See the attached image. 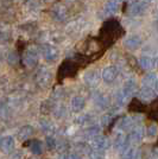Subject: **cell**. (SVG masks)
<instances>
[{
    "mask_svg": "<svg viewBox=\"0 0 158 159\" xmlns=\"http://www.w3.org/2000/svg\"><path fill=\"white\" fill-rule=\"evenodd\" d=\"M53 16L57 20H63L67 17V11L63 6H58L53 10Z\"/></svg>",
    "mask_w": 158,
    "mask_h": 159,
    "instance_id": "6",
    "label": "cell"
},
{
    "mask_svg": "<svg viewBox=\"0 0 158 159\" xmlns=\"http://www.w3.org/2000/svg\"><path fill=\"white\" fill-rule=\"evenodd\" d=\"M117 76V69L114 66H108L104 71V79L106 81H112L114 77Z\"/></svg>",
    "mask_w": 158,
    "mask_h": 159,
    "instance_id": "5",
    "label": "cell"
},
{
    "mask_svg": "<svg viewBox=\"0 0 158 159\" xmlns=\"http://www.w3.org/2000/svg\"><path fill=\"white\" fill-rule=\"evenodd\" d=\"M140 64L144 66V68H152L153 66V60L149 58V57H144L140 60Z\"/></svg>",
    "mask_w": 158,
    "mask_h": 159,
    "instance_id": "7",
    "label": "cell"
},
{
    "mask_svg": "<svg viewBox=\"0 0 158 159\" xmlns=\"http://www.w3.org/2000/svg\"><path fill=\"white\" fill-rule=\"evenodd\" d=\"M140 44V38L137 37V36H133V37H130L128 39H126L125 42V45L128 49H136V48L139 47Z\"/></svg>",
    "mask_w": 158,
    "mask_h": 159,
    "instance_id": "4",
    "label": "cell"
},
{
    "mask_svg": "<svg viewBox=\"0 0 158 159\" xmlns=\"http://www.w3.org/2000/svg\"><path fill=\"white\" fill-rule=\"evenodd\" d=\"M118 6H119V4H118V1H117V0H109V1L105 5L104 12H105L107 16H111V14L117 12Z\"/></svg>",
    "mask_w": 158,
    "mask_h": 159,
    "instance_id": "2",
    "label": "cell"
},
{
    "mask_svg": "<svg viewBox=\"0 0 158 159\" xmlns=\"http://www.w3.org/2000/svg\"><path fill=\"white\" fill-rule=\"evenodd\" d=\"M43 53H44V56L48 60H55L57 57V55H58V51L53 47H44Z\"/></svg>",
    "mask_w": 158,
    "mask_h": 159,
    "instance_id": "3",
    "label": "cell"
},
{
    "mask_svg": "<svg viewBox=\"0 0 158 159\" xmlns=\"http://www.w3.org/2000/svg\"><path fill=\"white\" fill-rule=\"evenodd\" d=\"M143 1H151V0H143Z\"/></svg>",
    "mask_w": 158,
    "mask_h": 159,
    "instance_id": "8",
    "label": "cell"
},
{
    "mask_svg": "<svg viewBox=\"0 0 158 159\" xmlns=\"http://www.w3.org/2000/svg\"><path fill=\"white\" fill-rule=\"evenodd\" d=\"M147 11V5L145 4L144 1H137L133 2L132 5L128 7V14L131 16H142Z\"/></svg>",
    "mask_w": 158,
    "mask_h": 159,
    "instance_id": "1",
    "label": "cell"
}]
</instances>
